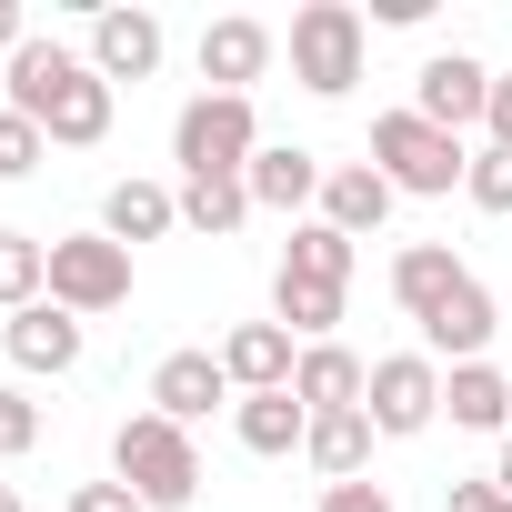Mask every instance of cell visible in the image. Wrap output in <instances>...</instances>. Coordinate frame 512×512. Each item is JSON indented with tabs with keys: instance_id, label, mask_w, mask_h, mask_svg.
Wrapping results in <instances>:
<instances>
[{
	"instance_id": "1",
	"label": "cell",
	"mask_w": 512,
	"mask_h": 512,
	"mask_svg": "<svg viewBox=\"0 0 512 512\" xmlns=\"http://www.w3.org/2000/svg\"><path fill=\"white\" fill-rule=\"evenodd\" d=\"M0 71H11V81H0V101H11L21 121H41V141H51V151H101V141H111L121 91L91 71V51H71V41H41V31H31Z\"/></svg>"
},
{
	"instance_id": "2",
	"label": "cell",
	"mask_w": 512,
	"mask_h": 512,
	"mask_svg": "<svg viewBox=\"0 0 512 512\" xmlns=\"http://www.w3.org/2000/svg\"><path fill=\"white\" fill-rule=\"evenodd\" d=\"M362 161H372V171H382V181H392L402 201H452V191L472 181V141L432 131V121H422L412 101L372 121V151H362Z\"/></svg>"
},
{
	"instance_id": "3",
	"label": "cell",
	"mask_w": 512,
	"mask_h": 512,
	"mask_svg": "<svg viewBox=\"0 0 512 512\" xmlns=\"http://www.w3.org/2000/svg\"><path fill=\"white\" fill-rule=\"evenodd\" d=\"M111 482H131L151 512H191L201 502V442L181 422H161V412H131L111 432Z\"/></svg>"
},
{
	"instance_id": "4",
	"label": "cell",
	"mask_w": 512,
	"mask_h": 512,
	"mask_svg": "<svg viewBox=\"0 0 512 512\" xmlns=\"http://www.w3.org/2000/svg\"><path fill=\"white\" fill-rule=\"evenodd\" d=\"M282 51H292V81L312 101H352V81L372 61V21L352 11V0H302L292 31H282Z\"/></svg>"
},
{
	"instance_id": "5",
	"label": "cell",
	"mask_w": 512,
	"mask_h": 512,
	"mask_svg": "<svg viewBox=\"0 0 512 512\" xmlns=\"http://www.w3.org/2000/svg\"><path fill=\"white\" fill-rule=\"evenodd\" d=\"M251 151H262V111H251L241 91H191V101H181V121H171L181 181H241Z\"/></svg>"
},
{
	"instance_id": "6",
	"label": "cell",
	"mask_w": 512,
	"mask_h": 512,
	"mask_svg": "<svg viewBox=\"0 0 512 512\" xmlns=\"http://www.w3.org/2000/svg\"><path fill=\"white\" fill-rule=\"evenodd\" d=\"M51 302L81 312V322L121 312V302H131V251H121L111 231H61V241H51Z\"/></svg>"
},
{
	"instance_id": "7",
	"label": "cell",
	"mask_w": 512,
	"mask_h": 512,
	"mask_svg": "<svg viewBox=\"0 0 512 512\" xmlns=\"http://www.w3.org/2000/svg\"><path fill=\"white\" fill-rule=\"evenodd\" d=\"M362 412H372V432H382V442L432 432V422H442V362H432V352H382V362H372Z\"/></svg>"
},
{
	"instance_id": "8",
	"label": "cell",
	"mask_w": 512,
	"mask_h": 512,
	"mask_svg": "<svg viewBox=\"0 0 512 512\" xmlns=\"http://www.w3.org/2000/svg\"><path fill=\"white\" fill-rule=\"evenodd\" d=\"M191 61H201V91H241V101H251V81L282 61V31L251 21V11H221V21H201Z\"/></svg>"
},
{
	"instance_id": "9",
	"label": "cell",
	"mask_w": 512,
	"mask_h": 512,
	"mask_svg": "<svg viewBox=\"0 0 512 512\" xmlns=\"http://www.w3.org/2000/svg\"><path fill=\"white\" fill-rule=\"evenodd\" d=\"M91 71L121 91V81H151L161 61H171V31H161V11H141V0H111V11H91Z\"/></svg>"
},
{
	"instance_id": "10",
	"label": "cell",
	"mask_w": 512,
	"mask_h": 512,
	"mask_svg": "<svg viewBox=\"0 0 512 512\" xmlns=\"http://www.w3.org/2000/svg\"><path fill=\"white\" fill-rule=\"evenodd\" d=\"M412 111L462 141V131L492 111V61H482V51H432V61L412 71Z\"/></svg>"
},
{
	"instance_id": "11",
	"label": "cell",
	"mask_w": 512,
	"mask_h": 512,
	"mask_svg": "<svg viewBox=\"0 0 512 512\" xmlns=\"http://www.w3.org/2000/svg\"><path fill=\"white\" fill-rule=\"evenodd\" d=\"M492 332H502V302H492V282H482V272H462V282L422 312V352H432L442 372H452V362H482V352H492Z\"/></svg>"
},
{
	"instance_id": "12",
	"label": "cell",
	"mask_w": 512,
	"mask_h": 512,
	"mask_svg": "<svg viewBox=\"0 0 512 512\" xmlns=\"http://www.w3.org/2000/svg\"><path fill=\"white\" fill-rule=\"evenodd\" d=\"M322 181H332V161L302 151V141H262V151H251V171H241L251 211H282V221H312V211H322Z\"/></svg>"
},
{
	"instance_id": "13",
	"label": "cell",
	"mask_w": 512,
	"mask_h": 512,
	"mask_svg": "<svg viewBox=\"0 0 512 512\" xmlns=\"http://www.w3.org/2000/svg\"><path fill=\"white\" fill-rule=\"evenodd\" d=\"M241 392H231V372H221V352H161L151 362V412L161 422H211V412H231Z\"/></svg>"
},
{
	"instance_id": "14",
	"label": "cell",
	"mask_w": 512,
	"mask_h": 512,
	"mask_svg": "<svg viewBox=\"0 0 512 512\" xmlns=\"http://www.w3.org/2000/svg\"><path fill=\"white\" fill-rule=\"evenodd\" d=\"M0 352H11L21 372H81V352H91V322L81 312H61V302H31V312H11L0 322Z\"/></svg>"
},
{
	"instance_id": "15",
	"label": "cell",
	"mask_w": 512,
	"mask_h": 512,
	"mask_svg": "<svg viewBox=\"0 0 512 512\" xmlns=\"http://www.w3.org/2000/svg\"><path fill=\"white\" fill-rule=\"evenodd\" d=\"M362 392H372V362L352 352V342H312L302 362H292V402L322 422V412H362Z\"/></svg>"
},
{
	"instance_id": "16",
	"label": "cell",
	"mask_w": 512,
	"mask_h": 512,
	"mask_svg": "<svg viewBox=\"0 0 512 512\" xmlns=\"http://www.w3.org/2000/svg\"><path fill=\"white\" fill-rule=\"evenodd\" d=\"M292 362H302V342H292L282 322H231V332H221L231 392H292Z\"/></svg>"
},
{
	"instance_id": "17",
	"label": "cell",
	"mask_w": 512,
	"mask_h": 512,
	"mask_svg": "<svg viewBox=\"0 0 512 512\" xmlns=\"http://www.w3.org/2000/svg\"><path fill=\"white\" fill-rule=\"evenodd\" d=\"M392 201H402V191H392L372 161H332V181H322V211H312V221H332L342 241H372V231L392 221Z\"/></svg>"
},
{
	"instance_id": "18",
	"label": "cell",
	"mask_w": 512,
	"mask_h": 512,
	"mask_svg": "<svg viewBox=\"0 0 512 512\" xmlns=\"http://www.w3.org/2000/svg\"><path fill=\"white\" fill-rule=\"evenodd\" d=\"M91 231H111L121 251H141V241H171V231H181V191H171V181H111Z\"/></svg>"
},
{
	"instance_id": "19",
	"label": "cell",
	"mask_w": 512,
	"mask_h": 512,
	"mask_svg": "<svg viewBox=\"0 0 512 512\" xmlns=\"http://www.w3.org/2000/svg\"><path fill=\"white\" fill-rule=\"evenodd\" d=\"M442 422H452V432H512V372L452 362V372H442Z\"/></svg>"
},
{
	"instance_id": "20",
	"label": "cell",
	"mask_w": 512,
	"mask_h": 512,
	"mask_svg": "<svg viewBox=\"0 0 512 512\" xmlns=\"http://www.w3.org/2000/svg\"><path fill=\"white\" fill-rule=\"evenodd\" d=\"M231 432H241V452H262V462H292V452L312 442V412H302L292 392H241V402H231Z\"/></svg>"
},
{
	"instance_id": "21",
	"label": "cell",
	"mask_w": 512,
	"mask_h": 512,
	"mask_svg": "<svg viewBox=\"0 0 512 512\" xmlns=\"http://www.w3.org/2000/svg\"><path fill=\"white\" fill-rule=\"evenodd\" d=\"M342 312H352V292H332V282H302V272H272V322L312 352V342H332L342 332Z\"/></svg>"
},
{
	"instance_id": "22",
	"label": "cell",
	"mask_w": 512,
	"mask_h": 512,
	"mask_svg": "<svg viewBox=\"0 0 512 512\" xmlns=\"http://www.w3.org/2000/svg\"><path fill=\"white\" fill-rule=\"evenodd\" d=\"M372 442H382L372 412H322L312 442H302V462H312L322 482H362V472H372Z\"/></svg>"
},
{
	"instance_id": "23",
	"label": "cell",
	"mask_w": 512,
	"mask_h": 512,
	"mask_svg": "<svg viewBox=\"0 0 512 512\" xmlns=\"http://www.w3.org/2000/svg\"><path fill=\"white\" fill-rule=\"evenodd\" d=\"M462 272H472V262H452V241H402V251H392V302L422 322V312H432Z\"/></svg>"
},
{
	"instance_id": "24",
	"label": "cell",
	"mask_w": 512,
	"mask_h": 512,
	"mask_svg": "<svg viewBox=\"0 0 512 512\" xmlns=\"http://www.w3.org/2000/svg\"><path fill=\"white\" fill-rule=\"evenodd\" d=\"M31 302H51V241L0 221V312H31Z\"/></svg>"
},
{
	"instance_id": "25",
	"label": "cell",
	"mask_w": 512,
	"mask_h": 512,
	"mask_svg": "<svg viewBox=\"0 0 512 512\" xmlns=\"http://www.w3.org/2000/svg\"><path fill=\"white\" fill-rule=\"evenodd\" d=\"M282 272H302V282H332V292H352V241H342L332 221H292V241H282Z\"/></svg>"
},
{
	"instance_id": "26",
	"label": "cell",
	"mask_w": 512,
	"mask_h": 512,
	"mask_svg": "<svg viewBox=\"0 0 512 512\" xmlns=\"http://www.w3.org/2000/svg\"><path fill=\"white\" fill-rule=\"evenodd\" d=\"M241 221H251V191H241V181H181V231L231 241Z\"/></svg>"
},
{
	"instance_id": "27",
	"label": "cell",
	"mask_w": 512,
	"mask_h": 512,
	"mask_svg": "<svg viewBox=\"0 0 512 512\" xmlns=\"http://www.w3.org/2000/svg\"><path fill=\"white\" fill-rule=\"evenodd\" d=\"M462 201H472V211H492V221H512V151H492V141H482V151H472Z\"/></svg>"
},
{
	"instance_id": "28",
	"label": "cell",
	"mask_w": 512,
	"mask_h": 512,
	"mask_svg": "<svg viewBox=\"0 0 512 512\" xmlns=\"http://www.w3.org/2000/svg\"><path fill=\"white\" fill-rule=\"evenodd\" d=\"M51 161V141H41V121H21L11 101H0V181H31Z\"/></svg>"
},
{
	"instance_id": "29",
	"label": "cell",
	"mask_w": 512,
	"mask_h": 512,
	"mask_svg": "<svg viewBox=\"0 0 512 512\" xmlns=\"http://www.w3.org/2000/svg\"><path fill=\"white\" fill-rule=\"evenodd\" d=\"M31 442H41V402L31 392H0V462H21Z\"/></svg>"
},
{
	"instance_id": "30",
	"label": "cell",
	"mask_w": 512,
	"mask_h": 512,
	"mask_svg": "<svg viewBox=\"0 0 512 512\" xmlns=\"http://www.w3.org/2000/svg\"><path fill=\"white\" fill-rule=\"evenodd\" d=\"M312 512H402V502H392L382 482H322V492H312Z\"/></svg>"
},
{
	"instance_id": "31",
	"label": "cell",
	"mask_w": 512,
	"mask_h": 512,
	"mask_svg": "<svg viewBox=\"0 0 512 512\" xmlns=\"http://www.w3.org/2000/svg\"><path fill=\"white\" fill-rule=\"evenodd\" d=\"M442 512H512V492L482 472V482H442Z\"/></svg>"
},
{
	"instance_id": "32",
	"label": "cell",
	"mask_w": 512,
	"mask_h": 512,
	"mask_svg": "<svg viewBox=\"0 0 512 512\" xmlns=\"http://www.w3.org/2000/svg\"><path fill=\"white\" fill-rule=\"evenodd\" d=\"M71 512H151V502H141L131 482H81V492H71Z\"/></svg>"
},
{
	"instance_id": "33",
	"label": "cell",
	"mask_w": 512,
	"mask_h": 512,
	"mask_svg": "<svg viewBox=\"0 0 512 512\" xmlns=\"http://www.w3.org/2000/svg\"><path fill=\"white\" fill-rule=\"evenodd\" d=\"M482 141L512 151V71H492V111H482Z\"/></svg>"
},
{
	"instance_id": "34",
	"label": "cell",
	"mask_w": 512,
	"mask_h": 512,
	"mask_svg": "<svg viewBox=\"0 0 512 512\" xmlns=\"http://www.w3.org/2000/svg\"><path fill=\"white\" fill-rule=\"evenodd\" d=\"M21 41H31V11H21V0H0V61H11Z\"/></svg>"
},
{
	"instance_id": "35",
	"label": "cell",
	"mask_w": 512,
	"mask_h": 512,
	"mask_svg": "<svg viewBox=\"0 0 512 512\" xmlns=\"http://www.w3.org/2000/svg\"><path fill=\"white\" fill-rule=\"evenodd\" d=\"M492 482H502V492H512V432H502V452H492Z\"/></svg>"
},
{
	"instance_id": "36",
	"label": "cell",
	"mask_w": 512,
	"mask_h": 512,
	"mask_svg": "<svg viewBox=\"0 0 512 512\" xmlns=\"http://www.w3.org/2000/svg\"><path fill=\"white\" fill-rule=\"evenodd\" d=\"M0 512H21V492H11V482H0Z\"/></svg>"
}]
</instances>
